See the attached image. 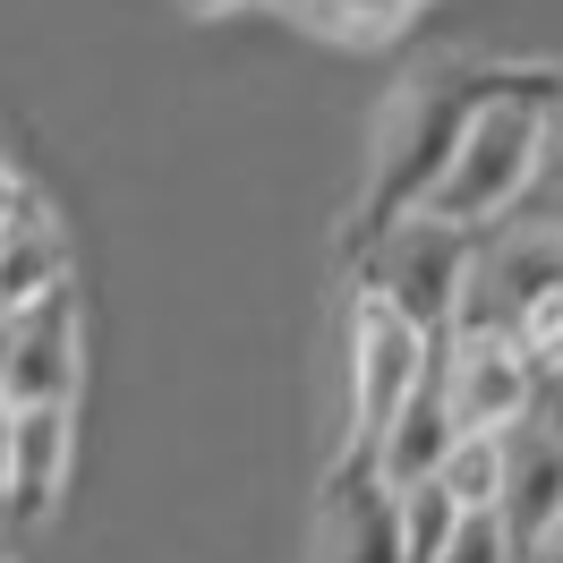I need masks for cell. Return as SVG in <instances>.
<instances>
[{"instance_id": "1", "label": "cell", "mask_w": 563, "mask_h": 563, "mask_svg": "<svg viewBox=\"0 0 563 563\" xmlns=\"http://www.w3.org/2000/svg\"><path fill=\"white\" fill-rule=\"evenodd\" d=\"M555 120H563V77L555 69L487 77L478 103H470V120H461L453 163L435 172V188H427L419 206L444 213V222H461V231L504 222V213L521 206V188H529V172H538L547 137H555Z\"/></svg>"}, {"instance_id": "2", "label": "cell", "mask_w": 563, "mask_h": 563, "mask_svg": "<svg viewBox=\"0 0 563 563\" xmlns=\"http://www.w3.org/2000/svg\"><path fill=\"white\" fill-rule=\"evenodd\" d=\"M470 256H478V231H461L444 213H393V222H367V247H358V290L393 299L401 317H419L427 333H453L461 290H470Z\"/></svg>"}, {"instance_id": "3", "label": "cell", "mask_w": 563, "mask_h": 563, "mask_svg": "<svg viewBox=\"0 0 563 563\" xmlns=\"http://www.w3.org/2000/svg\"><path fill=\"white\" fill-rule=\"evenodd\" d=\"M478 86L487 77H419L385 111V154H376V179H367V222H393V213H410L435 188V172L453 163V145H461V120L478 103Z\"/></svg>"}, {"instance_id": "4", "label": "cell", "mask_w": 563, "mask_h": 563, "mask_svg": "<svg viewBox=\"0 0 563 563\" xmlns=\"http://www.w3.org/2000/svg\"><path fill=\"white\" fill-rule=\"evenodd\" d=\"M435 351L444 333H427L419 317H401L393 299L358 290L351 299V461L385 435V419L410 401V393L435 376Z\"/></svg>"}, {"instance_id": "5", "label": "cell", "mask_w": 563, "mask_h": 563, "mask_svg": "<svg viewBox=\"0 0 563 563\" xmlns=\"http://www.w3.org/2000/svg\"><path fill=\"white\" fill-rule=\"evenodd\" d=\"M435 376L453 393L461 427H512L538 401V358H529L521 333H444Z\"/></svg>"}, {"instance_id": "6", "label": "cell", "mask_w": 563, "mask_h": 563, "mask_svg": "<svg viewBox=\"0 0 563 563\" xmlns=\"http://www.w3.org/2000/svg\"><path fill=\"white\" fill-rule=\"evenodd\" d=\"M77 385H86V308H77V282H60L35 308H18L9 401H77Z\"/></svg>"}, {"instance_id": "7", "label": "cell", "mask_w": 563, "mask_h": 563, "mask_svg": "<svg viewBox=\"0 0 563 563\" xmlns=\"http://www.w3.org/2000/svg\"><path fill=\"white\" fill-rule=\"evenodd\" d=\"M495 512L512 521L521 547H538V538L563 529V427H547L538 410L512 419V453H504V495H495Z\"/></svg>"}, {"instance_id": "8", "label": "cell", "mask_w": 563, "mask_h": 563, "mask_svg": "<svg viewBox=\"0 0 563 563\" xmlns=\"http://www.w3.org/2000/svg\"><path fill=\"white\" fill-rule=\"evenodd\" d=\"M453 435H461V419H453V393H444V376H427L401 410L385 419V435L358 453V470L376 478V487H410V478H427V470H444V453H453Z\"/></svg>"}, {"instance_id": "9", "label": "cell", "mask_w": 563, "mask_h": 563, "mask_svg": "<svg viewBox=\"0 0 563 563\" xmlns=\"http://www.w3.org/2000/svg\"><path fill=\"white\" fill-rule=\"evenodd\" d=\"M77 401H18V495L9 521H43L69 487V444H77Z\"/></svg>"}, {"instance_id": "10", "label": "cell", "mask_w": 563, "mask_h": 563, "mask_svg": "<svg viewBox=\"0 0 563 563\" xmlns=\"http://www.w3.org/2000/svg\"><path fill=\"white\" fill-rule=\"evenodd\" d=\"M60 282H69V240H60V222L26 197V206L0 222V317L35 308L43 290H60Z\"/></svg>"}, {"instance_id": "11", "label": "cell", "mask_w": 563, "mask_h": 563, "mask_svg": "<svg viewBox=\"0 0 563 563\" xmlns=\"http://www.w3.org/2000/svg\"><path fill=\"white\" fill-rule=\"evenodd\" d=\"M324 563H401V538H393V495L358 470L342 478L333 512H324Z\"/></svg>"}, {"instance_id": "12", "label": "cell", "mask_w": 563, "mask_h": 563, "mask_svg": "<svg viewBox=\"0 0 563 563\" xmlns=\"http://www.w3.org/2000/svg\"><path fill=\"white\" fill-rule=\"evenodd\" d=\"M385 495H393V538H401V563H444L453 529L470 521V504L453 495V478H444V470H427V478L385 487Z\"/></svg>"}, {"instance_id": "13", "label": "cell", "mask_w": 563, "mask_h": 563, "mask_svg": "<svg viewBox=\"0 0 563 563\" xmlns=\"http://www.w3.org/2000/svg\"><path fill=\"white\" fill-rule=\"evenodd\" d=\"M504 453H512V427H461L453 453H444V478L470 512H495V495H504Z\"/></svg>"}, {"instance_id": "14", "label": "cell", "mask_w": 563, "mask_h": 563, "mask_svg": "<svg viewBox=\"0 0 563 563\" xmlns=\"http://www.w3.org/2000/svg\"><path fill=\"white\" fill-rule=\"evenodd\" d=\"M419 9H427V0H324L317 26H333L342 43H385V35H401Z\"/></svg>"}, {"instance_id": "15", "label": "cell", "mask_w": 563, "mask_h": 563, "mask_svg": "<svg viewBox=\"0 0 563 563\" xmlns=\"http://www.w3.org/2000/svg\"><path fill=\"white\" fill-rule=\"evenodd\" d=\"M444 563H521V538H512V521H504V512H470V521L453 529Z\"/></svg>"}, {"instance_id": "16", "label": "cell", "mask_w": 563, "mask_h": 563, "mask_svg": "<svg viewBox=\"0 0 563 563\" xmlns=\"http://www.w3.org/2000/svg\"><path fill=\"white\" fill-rule=\"evenodd\" d=\"M512 213L555 222V231H563V120H555V137H547V154H538V172H529V188H521V206H512Z\"/></svg>"}, {"instance_id": "17", "label": "cell", "mask_w": 563, "mask_h": 563, "mask_svg": "<svg viewBox=\"0 0 563 563\" xmlns=\"http://www.w3.org/2000/svg\"><path fill=\"white\" fill-rule=\"evenodd\" d=\"M9 495H18V401L0 393V521H9Z\"/></svg>"}, {"instance_id": "18", "label": "cell", "mask_w": 563, "mask_h": 563, "mask_svg": "<svg viewBox=\"0 0 563 563\" xmlns=\"http://www.w3.org/2000/svg\"><path fill=\"white\" fill-rule=\"evenodd\" d=\"M529 410H538L547 427H563V358H555V367H538V401H529Z\"/></svg>"}, {"instance_id": "19", "label": "cell", "mask_w": 563, "mask_h": 563, "mask_svg": "<svg viewBox=\"0 0 563 563\" xmlns=\"http://www.w3.org/2000/svg\"><path fill=\"white\" fill-rule=\"evenodd\" d=\"M18 206H26V179L9 172V154H0V222H9V213H18Z\"/></svg>"}, {"instance_id": "20", "label": "cell", "mask_w": 563, "mask_h": 563, "mask_svg": "<svg viewBox=\"0 0 563 563\" xmlns=\"http://www.w3.org/2000/svg\"><path fill=\"white\" fill-rule=\"evenodd\" d=\"M521 563H563V529H555V538H538V547H521Z\"/></svg>"}, {"instance_id": "21", "label": "cell", "mask_w": 563, "mask_h": 563, "mask_svg": "<svg viewBox=\"0 0 563 563\" xmlns=\"http://www.w3.org/2000/svg\"><path fill=\"white\" fill-rule=\"evenodd\" d=\"M9 342H18V317H0V393H9Z\"/></svg>"}, {"instance_id": "22", "label": "cell", "mask_w": 563, "mask_h": 563, "mask_svg": "<svg viewBox=\"0 0 563 563\" xmlns=\"http://www.w3.org/2000/svg\"><path fill=\"white\" fill-rule=\"evenodd\" d=\"M282 9H299V18H317V9H324V0H282Z\"/></svg>"}, {"instance_id": "23", "label": "cell", "mask_w": 563, "mask_h": 563, "mask_svg": "<svg viewBox=\"0 0 563 563\" xmlns=\"http://www.w3.org/2000/svg\"><path fill=\"white\" fill-rule=\"evenodd\" d=\"M206 9H222V0H206Z\"/></svg>"}, {"instance_id": "24", "label": "cell", "mask_w": 563, "mask_h": 563, "mask_svg": "<svg viewBox=\"0 0 563 563\" xmlns=\"http://www.w3.org/2000/svg\"><path fill=\"white\" fill-rule=\"evenodd\" d=\"M0 563H9V547H0Z\"/></svg>"}]
</instances>
